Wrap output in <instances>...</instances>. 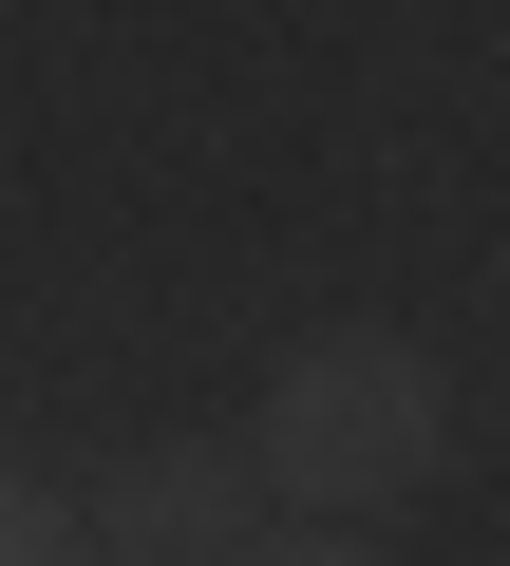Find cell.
Segmentation results:
<instances>
[{
    "label": "cell",
    "mask_w": 510,
    "mask_h": 566,
    "mask_svg": "<svg viewBox=\"0 0 510 566\" xmlns=\"http://www.w3.org/2000/svg\"><path fill=\"white\" fill-rule=\"evenodd\" d=\"M246 491H266L284 528H360V510H416L454 472V378L397 340V322H322L266 359V416L227 434Z\"/></svg>",
    "instance_id": "1"
},
{
    "label": "cell",
    "mask_w": 510,
    "mask_h": 566,
    "mask_svg": "<svg viewBox=\"0 0 510 566\" xmlns=\"http://www.w3.org/2000/svg\"><path fill=\"white\" fill-rule=\"evenodd\" d=\"M76 528H95V566H227L246 528H266V491H246L227 434H133V453L76 491Z\"/></svg>",
    "instance_id": "2"
},
{
    "label": "cell",
    "mask_w": 510,
    "mask_h": 566,
    "mask_svg": "<svg viewBox=\"0 0 510 566\" xmlns=\"http://www.w3.org/2000/svg\"><path fill=\"white\" fill-rule=\"evenodd\" d=\"M0 566H95V528H76V491H20V472H0Z\"/></svg>",
    "instance_id": "3"
},
{
    "label": "cell",
    "mask_w": 510,
    "mask_h": 566,
    "mask_svg": "<svg viewBox=\"0 0 510 566\" xmlns=\"http://www.w3.org/2000/svg\"><path fill=\"white\" fill-rule=\"evenodd\" d=\"M227 566H378V547H360V528H246Z\"/></svg>",
    "instance_id": "4"
}]
</instances>
